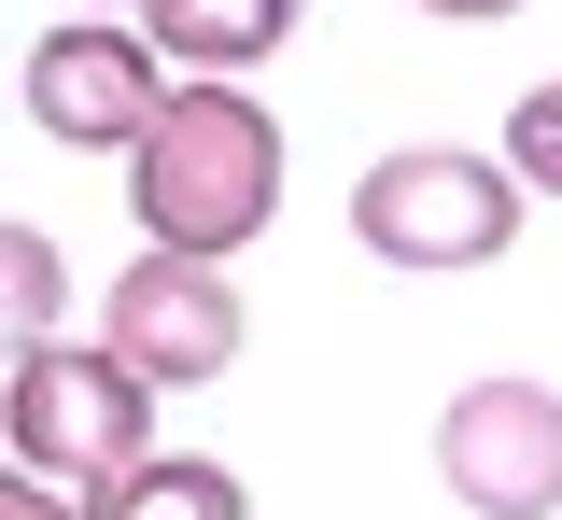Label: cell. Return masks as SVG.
Instances as JSON below:
<instances>
[{"label": "cell", "instance_id": "obj_6", "mask_svg": "<svg viewBox=\"0 0 562 520\" xmlns=\"http://www.w3.org/2000/svg\"><path fill=\"white\" fill-rule=\"evenodd\" d=\"M99 338H113V352H127L155 394H198V380L239 366L254 309H239V282H225V268H198V253H140V268H113Z\"/></svg>", "mask_w": 562, "mask_h": 520}, {"label": "cell", "instance_id": "obj_11", "mask_svg": "<svg viewBox=\"0 0 562 520\" xmlns=\"http://www.w3.org/2000/svg\"><path fill=\"white\" fill-rule=\"evenodd\" d=\"M0 520H85V493H57V478H29V464H0Z\"/></svg>", "mask_w": 562, "mask_h": 520}, {"label": "cell", "instance_id": "obj_12", "mask_svg": "<svg viewBox=\"0 0 562 520\" xmlns=\"http://www.w3.org/2000/svg\"><path fill=\"white\" fill-rule=\"evenodd\" d=\"M408 14H450V29H492V14H520V0H408Z\"/></svg>", "mask_w": 562, "mask_h": 520}, {"label": "cell", "instance_id": "obj_5", "mask_svg": "<svg viewBox=\"0 0 562 520\" xmlns=\"http://www.w3.org/2000/svg\"><path fill=\"white\" fill-rule=\"evenodd\" d=\"M436 478L479 520H562V394L549 380H464L436 408Z\"/></svg>", "mask_w": 562, "mask_h": 520}, {"label": "cell", "instance_id": "obj_7", "mask_svg": "<svg viewBox=\"0 0 562 520\" xmlns=\"http://www.w3.org/2000/svg\"><path fill=\"white\" fill-rule=\"evenodd\" d=\"M140 43L183 84H254L295 43V0H140Z\"/></svg>", "mask_w": 562, "mask_h": 520}, {"label": "cell", "instance_id": "obj_8", "mask_svg": "<svg viewBox=\"0 0 562 520\" xmlns=\"http://www.w3.org/2000/svg\"><path fill=\"white\" fill-rule=\"evenodd\" d=\"M85 520H254V493H239V464H211V450H155L113 493H85Z\"/></svg>", "mask_w": 562, "mask_h": 520}, {"label": "cell", "instance_id": "obj_14", "mask_svg": "<svg viewBox=\"0 0 562 520\" xmlns=\"http://www.w3.org/2000/svg\"><path fill=\"white\" fill-rule=\"evenodd\" d=\"M0 464H14V450H0Z\"/></svg>", "mask_w": 562, "mask_h": 520}, {"label": "cell", "instance_id": "obj_9", "mask_svg": "<svg viewBox=\"0 0 562 520\" xmlns=\"http://www.w3.org/2000/svg\"><path fill=\"white\" fill-rule=\"evenodd\" d=\"M70 338V253L43 225H0V380Z\"/></svg>", "mask_w": 562, "mask_h": 520}, {"label": "cell", "instance_id": "obj_4", "mask_svg": "<svg viewBox=\"0 0 562 520\" xmlns=\"http://www.w3.org/2000/svg\"><path fill=\"white\" fill-rule=\"evenodd\" d=\"M169 57L140 43V14H57L43 43H29V71H14V99H29V127L57 155H140V127L169 113Z\"/></svg>", "mask_w": 562, "mask_h": 520}, {"label": "cell", "instance_id": "obj_3", "mask_svg": "<svg viewBox=\"0 0 562 520\" xmlns=\"http://www.w3.org/2000/svg\"><path fill=\"white\" fill-rule=\"evenodd\" d=\"M520 212H535L520 169L464 155V142H394V155H366V183H351V239L380 268H492L520 239Z\"/></svg>", "mask_w": 562, "mask_h": 520}, {"label": "cell", "instance_id": "obj_2", "mask_svg": "<svg viewBox=\"0 0 562 520\" xmlns=\"http://www.w3.org/2000/svg\"><path fill=\"white\" fill-rule=\"evenodd\" d=\"M0 450L57 493H113L127 464H155V380L113 338H57L0 380Z\"/></svg>", "mask_w": 562, "mask_h": 520}, {"label": "cell", "instance_id": "obj_1", "mask_svg": "<svg viewBox=\"0 0 562 520\" xmlns=\"http://www.w3.org/2000/svg\"><path fill=\"white\" fill-rule=\"evenodd\" d=\"M127 212H140V253H254L281 225V113L254 84H169V113L140 127L127 155Z\"/></svg>", "mask_w": 562, "mask_h": 520}, {"label": "cell", "instance_id": "obj_13", "mask_svg": "<svg viewBox=\"0 0 562 520\" xmlns=\"http://www.w3.org/2000/svg\"><path fill=\"white\" fill-rule=\"evenodd\" d=\"M70 14H140V0H70Z\"/></svg>", "mask_w": 562, "mask_h": 520}, {"label": "cell", "instance_id": "obj_10", "mask_svg": "<svg viewBox=\"0 0 562 520\" xmlns=\"http://www.w3.org/2000/svg\"><path fill=\"white\" fill-rule=\"evenodd\" d=\"M492 155L520 169V197H562V71L506 99V142H492Z\"/></svg>", "mask_w": 562, "mask_h": 520}]
</instances>
